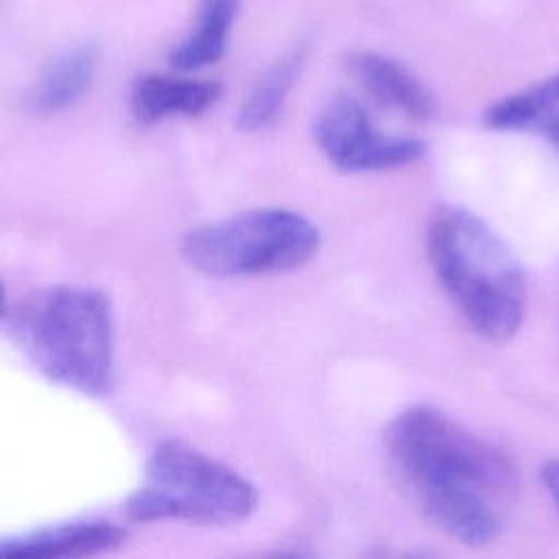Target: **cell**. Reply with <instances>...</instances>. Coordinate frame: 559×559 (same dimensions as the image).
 Segmentation results:
<instances>
[{"label": "cell", "mask_w": 559, "mask_h": 559, "mask_svg": "<svg viewBox=\"0 0 559 559\" xmlns=\"http://www.w3.org/2000/svg\"><path fill=\"white\" fill-rule=\"evenodd\" d=\"M98 57L92 46H79L57 57L28 92L26 107L35 116H55L70 109L92 87Z\"/></svg>", "instance_id": "8fae6325"}, {"label": "cell", "mask_w": 559, "mask_h": 559, "mask_svg": "<svg viewBox=\"0 0 559 559\" xmlns=\"http://www.w3.org/2000/svg\"><path fill=\"white\" fill-rule=\"evenodd\" d=\"M384 443L395 476L432 526L467 546L500 535L518 469L498 445L432 406L402 411Z\"/></svg>", "instance_id": "6da1fadb"}, {"label": "cell", "mask_w": 559, "mask_h": 559, "mask_svg": "<svg viewBox=\"0 0 559 559\" xmlns=\"http://www.w3.org/2000/svg\"><path fill=\"white\" fill-rule=\"evenodd\" d=\"M345 66L378 103L413 120L435 116L437 100L432 92L400 61L373 50H354L345 57Z\"/></svg>", "instance_id": "ba28073f"}, {"label": "cell", "mask_w": 559, "mask_h": 559, "mask_svg": "<svg viewBox=\"0 0 559 559\" xmlns=\"http://www.w3.org/2000/svg\"><path fill=\"white\" fill-rule=\"evenodd\" d=\"M426 253L448 299L487 341L511 338L526 312V277L509 245L478 214L441 203L426 223Z\"/></svg>", "instance_id": "3957f363"}, {"label": "cell", "mask_w": 559, "mask_h": 559, "mask_svg": "<svg viewBox=\"0 0 559 559\" xmlns=\"http://www.w3.org/2000/svg\"><path fill=\"white\" fill-rule=\"evenodd\" d=\"M240 0H199L194 31H190L168 55L177 72H197L223 59Z\"/></svg>", "instance_id": "7c38bea8"}, {"label": "cell", "mask_w": 559, "mask_h": 559, "mask_svg": "<svg viewBox=\"0 0 559 559\" xmlns=\"http://www.w3.org/2000/svg\"><path fill=\"white\" fill-rule=\"evenodd\" d=\"M539 480L548 493V498L555 504V513L559 518V459L557 461H548L542 469H539Z\"/></svg>", "instance_id": "5bb4252c"}, {"label": "cell", "mask_w": 559, "mask_h": 559, "mask_svg": "<svg viewBox=\"0 0 559 559\" xmlns=\"http://www.w3.org/2000/svg\"><path fill=\"white\" fill-rule=\"evenodd\" d=\"M2 325L50 382L103 397L114 384V308L92 286L57 284L2 301Z\"/></svg>", "instance_id": "7a4b0ae2"}, {"label": "cell", "mask_w": 559, "mask_h": 559, "mask_svg": "<svg viewBox=\"0 0 559 559\" xmlns=\"http://www.w3.org/2000/svg\"><path fill=\"white\" fill-rule=\"evenodd\" d=\"M221 98V83L175 74H142L131 87V114L142 124L173 116H199Z\"/></svg>", "instance_id": "9c48e42d"}, {"label": "cell", "mask_w": 559, "mask_h": 559, "mask_svg": "<svg viewBox=\"0 0 559 559\" xmlns=\"http://www.w3.org/2000/svg\"><path fill=\"white\" fill-rule=\"evenodd\" d=\"M485 124L496 131L535 133L559 146V72L491 103Z\"/></svg>", "instance_id": "30bf717a"}, {"label": "cell", "mask_w": 559, "mask_h": 559, "mask_svg": "<svg viewBox=\"0 0 559 559\" xmlns=\"http://www.w3.org/2000/svg\"><path fill=\"white\" fill-rule=\"evenodd\" d=\"M312 135L328 162L343 173L395 170L426 155L421 138L380 131L365 105L349 94H334L317 111Z\"/></svg>", "instance_id": "8992f818"}, {"label": "cell", "mask_w": 559, "mask_h": 559, "mask_svg": "<svg viewBox=\"0 0 559 559\" xmlns=\"http://www.w3.org/2000/svg\"><path fill=\"white\" fill-rule=\"evenodd\" d=\"M306 63V50L293 48L290 52L282 55L249 90V94L242 98L236 124L242 131H260L269 127L280 111L284 109V103L297 83L301 68Z\"/></svg>", "instance_id": "4fadbf2b"}, {"label": "cell", "mask_w": 559, "mask_h": 559, "mask_svg": "<svg viewBox=\"0 0 559 559\" xmlns=\"http://www.w3.org/2000/svg\"><path fill=\"white\" fill-rule=\"evenodd\" d=\"M127 526L103 520L83 518L41 526L28 533L4 537L0 542V559H76L109 552L127 542Z\"/></svg>", "instance_id": "52a82bcc"}, {"label": "cell", "mask_w": 559, "mask_h": 559, "mask_svg": "<svg viewBox=\"0 0 559 559\" xmlns=\"http://www.w3.org/2000/svg\"><path fill=\"white\" fill-rule=\"evenodd\" d=\"M258 507L255 485L227 463L177 439L159 441L142 485L124 500L131 522L179 520L201 526H231Z\"/></svg>", "instance_id": "277c9868"}, {"label": "cell", "mask_w": 559, "mask_h": 559, "mask_svg": "<svg viewBox=\"0 0 559 559\" xmlns=\"http://www.w3.org/2000/svg\"><path fill=\"white\" fill-rule=\"evenodd\" d=\"M319 247V227L308 216L288 207H255L190 229L181 255L212 277H251L297 271Z\"/></svg>", "instance_id": "5b68a950"}]
</instances>
